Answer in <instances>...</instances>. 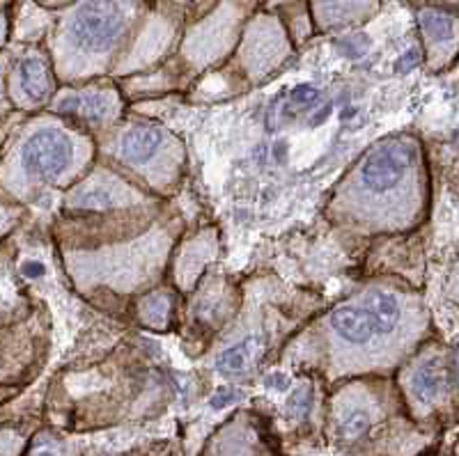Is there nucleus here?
<instances>
[{
  "instance_id": "f257e3e1",
  "label": "nucleus",
  "mask_w": 459,
  "mask_h": 456,
  "mask_svg": "<svg viewBox=\"0 0 459 456\" xmlns=\"http://www.w3.org/2000/svg\"><path fill=\"white\" fill-rule=\"evenodd\" d=\"M145 12V0H74L65 12L57 35L72 51L101 56L129 35Z\"/></svg>"
},
{
  "instance_id": "f03ea898",
  "label": "nucleus",
  "mask_w": 459,
  "mask_h": 456,
  "mask_svg": "<svg viewBox=\"0 0 459 456\" xmlns=\"http://www.w3.org/2000/svg\"><path fill=\"white\" fill-rule=\"evenodd\" d=\"M418 156V147L413 141H391L381 142L379 147L368 154L360 168V179L366 188L375 193H386L395 188L404 179L409 168Z\"/></svg>"
},
{
  "instance_id": "7ed1b4c3",
  "label": "nucleus",
  "mask_w": 459,
  "mask_h": 456,
  "mask_svg": "<svg viewBox=\"0 0 459 456\" xmlns=\"http://www.w3.org/2000/svg\"><path fill=\"white\" fill-rule=\"evenodd\" d=\"M22 161L30 175H60L72 161V142L53 129H42L23 145Z\"/></svg>"
},
{
  "instance_id": "20e7f679",
  "label": "nucleus",
  "mask_w": 459,
  "mask_h": 456,
  "mask_svg": "<svg viewBox=\"0 0 459 456\" xmlns=\"http://www.w3.org/2000/svg\"><path fill=\"white\" fill-rule=\"evenodd\" d=\"M379 7V0H310V16L326 30L356 26Z\"/></svg>"
},
{
  "instance_id": "39448f33",
  "label": "nucleus",
  "mask_w": 459,
  "mask_h": 456,
  "mask_svg": "<svg viewBox=\"0 0 459 456\" xmlns=\"http://www.w3.org/2000/svg\"><path fill=\"white\" fill-rule=\"evenodd\" d=\"M418 26L423 32V39L429 44V48H455L457 39V14L453 10L444 7L425 5L418 12Z\"/></svg>"
},
{
  "instance_id": "423d86ee",
  "label": "nucleus",
  "mask_w": 459,
  "mask_h": 456,
  "mask_svg": "<svg viewBox=\"0 0 459 456\" xmlns=\"http://www.w3.org/2000/svg\"><path fill=\"white\" fill-rule=\"evenodd\" d=\"M16 81L19 88L30 101H44L51 92V73H48V63L42 53L30 51L16 65Z\"/></svg>"
},
{
  "instance_id": "0eeeda50",
  "label": "nucleus",
  "mask_w": 459,
  "mask_h": 456,
  "mask_svg": "<svg viewBox=\"0 0 459 456\" xmlns=\"http://www.w3.org/2000/svg\"><path fill=\"white\" fill-rule=\"evenodd\" d=\"M331 328H333L342 340L354 344L368 342V340L375 335L370 316L366 314L363 307H354V305L338 307V310L331 314Z\"/></svg>"
},
{
  "instance_id": "6e6552de",
  "label": "nucleus",
  "mask_w": 459,
  "mask_h": 456,
  "mask_svg": "<svg viewBox=\"0 0 459 456\" xmlns=\"http://www.w3.org/2000/svg\"><path fill=\"white\" fill-rule=\"evenodd\" d=\"M363 310L370 316V323L375 328V335H386L400 322V303L388 291H370L366 296Z\"/></svg>"
},
{
  "instance_id": "1a4fd4ad",
  "label": "nucleus",
  "mask_w": 459,
  "mask_h": 456,
  "mask_svg": "<svg viewBox=\"0 0 459 456\" xmlns=\"http://www.w3.org/2000/svg\"><path fill=\"white\" fill-rule=\"evenodd\" d=\"M453 381V369L446 372V367L441 363H428L418 369L416 376H413V392L420 401L429 404V401L438 400L441 394L446 392L448 383Z\"/></svg>"
},
{
  "instance_id": "9d476101",
  "label": "nucleus",
  "mask_w": 459,
  "mask_h": 456,
  "mask_svg": "<svg viewBox=\"0 0 459 456\" xmlns=\"http://www.w3.org/2000/svg\"><path fill=\"white\" fill-rule=\"evenodd\" d=\"M163 135L161 131L152 129V126H138V129H131L122 141V154L129 161H147L150 156L157 154V150L161 147Z\"/></svg>"
},
{
  "instance_id": "9b49d317",
  "label": "nucleus",
  "mask_w": 459,
  "mask_h": 456,
  "mask_svg": "<svg viewBox=\"0 0 459 456\" xmlns=\"http://www.w3.org/2000/svg\"><path fill=\"white\" fill-rule=\"evenodd\" d=\"M108 97L101 92H85V94H76L72 99H65L63 104H60V110L72 115H79V117H85V120H104L106 115H108Z\"/></svg>"
},
{
  "instance_id": "f8f14e48",
  "label": "nucleus",
  "mask_w": 459,
  "mask_h": 456,
  "mask_svg": "<svg viewBox=\"0 0 459 456\" xmlns=\"http://www.w3.org/2000/svg\"><path fill=\"white\" fill-rule=\"evenodd\" d=\"M257 348H260V340H257V337H248L244 342L235 344V347H230L228 351L221 353L216 369H219L221 374L244 372V369L253 363V358H255Z\"/></svg>"
},
{
  "instance_id": "ddd939ff",
  "label": "nucleus",
  "mask_w": 459,
  "mask_h": 456,
  "mask_svg": "<svg viewBox=\"0 0 459 456\" xmlns=\"http://www.w3.org/2000/svg\"><path fill=\"white\" fill-rule=\"evenodd\" d=\"M168 316H170V298L168 296L154 294L143 303V319L152 326H163Z\"/></svg>"
},
{
  "instance_id": "4468645a",
  "label": "nucleus",
  "mask_w": 459,
  "mask_h": 456,
  "mask_svg": "<svg viewBox=\"0 0 459 456\" xmlns=\"http://www.w3.org/2000/svg\"><path fill=\"white\" fill-rule=\"evenodd\" d=\"M368 426H370V415L363 409L351 410V413L344 415V420L340 422V431H342L344 438H359L360 434H366Z\"/></svg>"
},
{
  "instance_id": "2eb2a0df",
  "label": "nucleus",
  "mask_w": 459,
  "mask_h": 456,
  "mask_svg": "<svg viewBox=\"0 0 459 456\" xmlns=\"http://www.w3.org/2000/svg\"><path fill=\"white\" fill-rule=\"evenodd\" d=\"M79 204L90 209H101V207H110L113 204V195H110L108 188H94V191L83 193L79 200Z\"/></svg>"
},
{
  "instance_id": "dca6fc26",
  "label": "nucleus",
  "mask_w": 459,
  "mask_h": 456,
  "mask_svg": "<svg viewBox=\"0 0 459 456\" xmlns=\"http://www.w3.org/2000/svg\"><path fill=\"white\" fill-rule=\"evenodd\" d=\"M317 97L319 92L315 88H310V85H299L292 92V104L299 106V108H308V106H313L317 101Z\"/></svg>"
},
{
  "instance_id": "f3484780",
  "label": "nucleus",
  "mask_w": 459,
  "mask_h": 456,
  "mask_svg": "<svg viewBox=\"0 0 459 456\" xmlns=\"http://www.w3.org/2000/svg\"><path fill=\"white\" fill-rule=\"evenodd\" d=\"M7 30H10V5L7 0H0V44L5 42Z\"/></svg>"
},
{
  "instance_id": "a211bd4d",
  "label": "nucleus",
  "mask_w": 459,
  "mask_h": 456,
  "mask_svg": "<svg viewBox=\"0 0 459 456\" xmlns=\"http://www.w3.org/2000/svg\"><path fill=\"white\" fill-rule=\"evenodd\" d=\"M30 456H60V452H57V447L51 441H39L32 447Z\"/></svg>"
},
{
  "instance_id": "6ab92c4d",
  "label": "nucleus",
  "mask_w": 459,
  "mask_h": 456,
  "mask_svg": "<svg viewBox=\"0 0 459 456\" xmlns=\"http://www.w3.org/2000/svg\"><path fill=\"white\" fill-rule=\"evenodd\" d=\"M235 400H237V394L230 392V390H225V392L216 394L214 400H212V406H214V409H223V406L232 404V401H235Z\"/></svg>"
},
{
  "instance_id": "aec40b11",
  "label": "nucleus",
  "mask_w": 459,
  "mask_h": 456,
  "mask_svg": "<svg viewBox=\"0 0 459 456\" xmlns=\"http://www.w3.org/2000/svg\"><path fill=\"white\" fill-rule=\"evenodd\" d=\"M23 273H26L28 278H39V275L44 273V266L39 264V262H26V264H23Z\"/></svg>"
},
{
  "instance_id": "412c9836",
  "label": "nucleus",
  "mask_w": 459,
  "mask_h": 456,
  "mask_svg": "<svg viewBox=\"0 0 459 456\" xmlns=\"http://www.w3.org/2000/svg\"><path fill=\"white\" fill-rule=\"evenodd\" d=\"M35 3L44 7H60V5H72L74 0H35Z\"/></svg>"
},
{
  "instance_id": "4be33fe9",
  "label": "nucleus",
  "mask_w": 459,
  "mask_h": 456,
  "mask_svg": "<svg viewBox=\"0 0 459 456\" xmlns=\"http://www.w3.org/2000/svg\"><path fill=\"white\" fill-rule=\"evenodd\" d=\"M437 3H441L438 7H444V10H453L455 12V7H457V0H437Z\"/></svg>"
},
{
  "instance_id": "5701e85b",
  "label": "nucleus",
  "mask_w": 459,
  "mask_h": 456,
  "mask_svg": "<svg viewBox=\"0 0 459 456\" xmlns=\"http://www.w3.org/2000/svg\"><path fill=\"white\" fill-rule=\"evenodd\" d=\"M287 3H297V0H266V5L276 7V5H287Z\"/></svg>"
},
{
  "instance_id": "b1692460",
  "label": "nucleus",
  "mask_w": 459,
  "mask_h": 456,
  "mask_svg": "<svg viewBox=\"0 0 459 456\" xmlns=\"http://www.w3.org/2000/svg\"><path fill=\"white\" fill-rule=\"evenodd\" d=\"M0 99H3V60H0Z\"/></svg>"
},
{
  "instance_id": "393cba45",
  "label": "nucleus",
  "mask_w": 459,
  "mask_h": 456,
  "mask_svg": "<svg viewBox=\"0 0 459 456\" xmlns=\"http://www.w3.org/2000/svg\"><path fill=\"white\" fill-rule=\"evenodd\" d=\"M3 447H5V441H3V435H0V452H3Z\"/></svg>"
}]
</instances>
